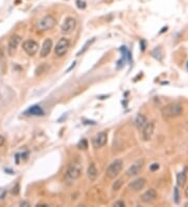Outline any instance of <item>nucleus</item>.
Returning <instances> with one entry per match:
<instances>
[{
    "instance_id": "12",
    "label": "nucleus",
    "mask_w": 188,
    "mask_h": 207,
    "mask_svg": "<svg viewBox=\"0 0 188 207\" xmlns=\"http://www.w3.org/2000/svg\"><path fill=\"white\" fill-rule=\"evenodd\" d=\"M157 198V192L154 188H149L145 192H143L141 196V201L144 203H151V202L155 201Z\"/></svg>"
},
{
    "instance_id": "23",
    "label": "nucleus",
    "mask_w": 188,
    "mask_h": 207,
    "mask_svg": "<svg viewBox=\"0 0 188 207\" xmlns=\"http://www.w3.org/2000/svg\"><path fill=\"white\" fill-rule=\"evenodd\" d=\"M19 184H16V185L15 186H14V187L12 188V194L13 195H18V194H19V192H20V190H19Z\"/></svg>"
},
{
    "instance_id": "3",
    "label": "nucleus",
    "mask_w": 188,
    "mask_h": 207,
    "mask_svg": "<svg viewBox=\"0 0 188 207\" xmlns=\"http://www.w3.org/2000/svg\"><path fill=\"white\" fill-rule=\"evenodd\" d=\"M56 24V20L53 15H46L43 17L42 19L39 20L37 24V27L40 31H49V29L53 28Z\"/></svg>"
},
{
    "instance_id": "13",
    "label": "nucleus",
    "mask_w": 188,
    "mask_h": 207,
    "mask_svg": "<svg viewBox=\"0 0 188 207\" xmlns=\"http://www.w3.org/2000/svg\"><path fill=\"white\" fill-rule=\"evenodd\" d=\"M51 48H53V40L51 39H46L43 42V45L41 47V50H40V56L42 58H45L47 57L51 51Z\"/></svg>"
},
{
    "instance_id": "18",
    "label": "nucleus",
    "mask_w": 188,
    "mask_h": 207,
    "mask_svg": "<svg viewBox=\"0 0 188 207\" xmlns=\"http://www.w3.org/2000/svg\"><path fill=\"white\" fill-rule=\"evenodd\" d=\"M187 181V175L185 172H181L178 174V176H177V183H178L179 186H181V187H183V186L185 185V183H186Z\"/></svg>"
},
{
    "instance_id": "15",
    "label": "nucleus",
    "mask_w": 188,
    "mask_h": 207,
    "mask_svg": "<svg viewBox=\"0 0 188 207\" xmlns=\"http://www.w3.org/2000/svg\"><path fill=\"white\" fill-rule=\"evenodd\" d=\"M136 128L138 130L140 129H143L144 126H145L146 124H148V119H146V117L144 116L143 114H138L137 117L135 118V121H134Z\"/></svg>"
},
{
    "instance_id": "9",
    "label": "nucleus",
    "mask_w": 188,
    "mask_h": 207,
    "mask_svg": "<svg viewBox=\"0 0 188 207\" xmlns=\"http://www.w3.org/2000/svg\"><path fill=\"white\" fill-rule=\"evenodd\" d=\"M107 139H108L107 132L101 131L93 137V139H92V144H93V147L95 149H99V147H103L104 145L107 143Z\"/></svg>"
},
{
    "instance_id": "2",
    "label": "nucleus",
    "mask_w": 188,
    "mask_h": 207,
    "mask_svg": "<svg viewBox=\"0 0 188 207\" xmlns=\"http://www.w3.org/2000/svg\"><path fill=\"white\" fill-rule=\"evenodd\" d=\"M122 167H123V161L121 159H115L108 167L107 170H106V176L110 179H114L121 172Z\"/></svg>"
},
{
    "instance_id": "4",
    "label": "nucleus",
    "mask_w": 188,
    "mask_h": 207,
    "mask_svg": "<svg viewBox=\"0 0 188 207\" xmlns=\"http://www.w3.org/2000/svg\"><path fill=\"white\" fill-rule=\"evenodd\" d=\"M81 167L80 163L73 162L68 167L66 170V178L68 180H76L81 177Z\"/></svg>"
},
{
    "instance_id": "8",
    "label": "nucleus",
    "mask_w": 188,
    "mask_h": 207,
    "mask_svg": "<svg viewBox=\"0 0 188 207\" xmlns=\"http://www.w3.org/2000/svg\"><path fill=\"white\" fill-rule=\"evenodd\" d=\"M75 27H76L75 19L72 18V17H67L66 19L64 20V22H63L61 29H62L63 34H65V35H69V34H71L72 31L75 29Z\"/></svg>"
},
{
    "instance_id": "1",
    "label": "nucleus",
    "mask_w": 188,
    "mask_h": 207,
    "mask_svg": "<svg viewBox=\"0 0 188 207\" xmlns=\"http://www.w3.org/2000/svg\"><path fill=\"white\" fill-rule=\"evenodd\" d=\"M183 113V106L179 103L168 104L162 109V115L165 118H174L180 116Z\"/></svg>"
},
{
    "instance_id": "28",
    "label": "nucleus",
    "mask_w": 188,
    "mask_h": 207,
    "mask_svg": "<svg viewBox=\"0 0 188 207\" xmlns=\"http://www.w3.org/2000/svg\"><path fill=\"white\" fill-rule=\"evenodd\" d=\"M185 196H186V198H188V186L186 189H185Z\"/></svg>"
},
{
    "instance_id": "19",
    "label": "nucleus",
    "mask_w": 188,
    "mask_h": 207,
    "mask_svg": "<svg viewBox=\"0 0 188 207\" xmlns=\"http://www.w3.org/2000/svg\"><path fill=\"white\" fill-rule=\"evenodd\" d=\"M93 42H94V39H92V40H90V41H87V42H86V44L84 45V47H83V48L81 49L80 51L78 52V54H76V56H81V54H83L84 52H85V51H86V50H87V49H88V47H89L90 45H91V44H92V43H93Z\"/></svg>"
},
{
    "instance_id": "16",
    "label": "nucleus",
    "mask_w": 188,
    "mask_h": 207,
    "mask_svg": "<svg viewBox=\"0 0 188 207\" xmlns=\"http://www.w3.org/2000/svg\"><path fill=\"white\" fill-rule=\"evenodd\" d=\"M97 175H98V172H97V168L95 167L94 163H91V164L89 165V167H88L87 170V176L88 178L90 179V181H95L97 178Z\"/></svg>"
},
{
    "instance_id": "7",
    "label": "nucleus",
    "mask_w": 188,
    "mask_h": 207,
    "mask_svg": "<svg viewBox=\"0 0 188 207\" xmlns=\"http://www.w3.org/2000/svg\"><path fill=\"white\" fill-rule=\"evenodd\" d=\"M22 47H23L24 51H25L29 57L35 56V54L37 53V51L39 50V44L33 40L24 41Z\"/></svg>"
},
{
    "instance_id": "6",
    "label": "nucleus",
    "mask_w": 188,
    "mask_h": 207,
    "mask_svg": "<svg viewBox=\"0 0 188 207\" xmlns=\"http://www.w3.org/2000/svg\"><path fill=\"white\" fill-rule=\"evenodd\" d=\"M20 42H21V37L15 35L12 36V37L8 39V53L10 57H14L16 54V51H17V48L19 46Z\"/></svg>"
},
{
    "instance_id": "22",
    "label": "nucleus",
    "mask_w": 188,
    "mask_h": 207,
    "mask_svg": "<svg viewBox=\"0 0 188 207\" xmlns=\"http://www.w3.org/2000/svg\"><path fill=\"white\" fill-rule=\"evenodd\" d=\"M76 5L78 8H86V2L83 0H76Z\"/></svg>"
},
{
    "instance_id": "25",
    "label": "nucleus",
    "mask_w": 188,
    "mask_h": 207,
    "mask_svg": "<svg viewBox=\"0 0 188 207\" xmlns=\"http://www.w3.org/2000/svg\"><path fill=\"white\" fill-rule=\"evenodd\" d=\"M126 204H124V202L122 201V200H120V201H117L114 203V206H117V207H120V206H124Z\"/></svg>"
},
{
    "instance_id": "29",
    "label": "nucleus",
    "mask_w": 188,
    "mask_h": 207,
    "mask_svg": "<svg viewBox=\"0 0 188 207\" xmlns=\"http://www.w3.org/2000/svg\"><path fill=\"white\" fill-rule=\"evenodd\" d=\"M185 207H188V203H186V204H185Z\"/></svg>"
},
{
    "instance_id": "11",
    "label": "nucleus",
    "mask_w": 188,
    "mask_h": 207,
    "mask_svg": "<svg viewBox=\"0 0 188 207\" xmlns=\"http://www.w3.org/2000/svg\"><path fill=\"white\" fill-rule=\"evenodd\" d=\"M142 130H143V131H142V138H143V140L148 141V140L151 139V136H153V134H154V131H155V124H154V122H148Z\"/></svg>"
},
{
    "instance_id": "10",
    "label": "nucleus",
    "mask_w": 188,
    "mask_h": 207,
    "mask_svg": "<svg viewBox=\"0 0 188 207\" xmlns=\"http://www.w3.org/2000/svg\"><path fill=\"white\" fill-rule=\"evenodd\" d=\"M143 164H144L143 159H138L137 161H135V162L128 168L126 175H128L129 177H134L136 175H138L140 173V170H141L142 167H143Z\"/></svg>"
},
{
    "instance_id": "5",
    "label": "nucleus",
    "mask_w": 188,
    "mask_h": 207,
    "mask_svg": "<svg viewBox=\"0 0 188 207\" xmlns=\"http://www.w3.org/2000/svg\"><path fill=\"white\" fill-rule=\"evenodd\" d=\"M70 47V41L67 38H61L54 47V53L56 57H63Z\"/></svg>"
},
{
    "instance_id": "24",
    "label": "nucleus",
    "mask_w": 188,
    "mask_h": 207,
    "mask_svg": "<svg viewBox=\"0 0 188 207\" xmlns=\"http://www.w3.org/2000/svg\"><path fill=\"white\" fill-rule=\"evenodd\" d=\"M149 168H151V172H155V170H157L158 168H159V164H158V163H153V164L149 167Z\"/></svg>"
},
{
    "instance_id": "27",
    "label": "nucleus",
    "mask_w": 188,
    "mask_h": 207,
    "mask_svg": "<svg viewBox=\"0 0 188 207\" xmlns=\"http://www.w3.org/2000/svg\"><path fill=\"white\" fill-rule=\"evenodd\" d=\"M20 206H29V203L26 201H22L21 203H20Z\"/></svg>"
},
{
    "instance_id": "26",
    "label": "nucleus",
    "mask_w": 188,
    "mask_h": 207,
    "mask_svg": "<svg viewBox=\"0 0 188 207\" xmlns=\"http://www.w3.org/2000/svg\"><path fill=\"white\" fill-rule=\"evenodd\" d=\"M4 142H5V139H4V137L2 135H0V147H2V145L4 144Z\"/></svg>"
},
{
    "instance_id": "14",
    "label": "nucleus",
    "mask_w": 188,
    "mask_h": 207,
    "mask_svg": "<svg viewBox=\"0 0 188 207\" xmlns=\"http://www.w3.org/2000/svg\"><path fill=\"white\" fill-rule=\"evenodd\" d=\"M144 185H145V179H144V178H138V179H136V180L131 182V183L129 184V187H130L132 190L137 192V190L142 189V188L144 187Z\"/></svg>"
},
{
    "instance_id": "20",
    "label": "nucleus",
    "mask_w": 188,
    "mask_h": 207,
    "mask_svg": "<svg viewBox=\"0 0 188 207\" xmlns=\"http://www.w3.org/2000/svg\"><path fill=\"white\" fill-rule=\"evenodd\" d=\"M122 184H123V180L122 179H118V180H116L113 183L112 185V189L113 190H118L120 189V187L122 186Z\"/></svg>"
},
{
    "instance_id": "17",
    "label": "nucleus",
    "mask_w": 188,
    "mask_h": 207,
    "mask_svg": "<svg viewBox=\"0 0 188 207\" xmlns=\"http://www.w3.org/2000/svg\"><path fill=\"white\" fill-rule=\"evenodd\" d=\"M26 113L28 115H33V116H40V115H43V110L42 108H41L40 106H38V105H35V106L30 107V108L28 109V110L26 111Z\"/></svg>"
},
{
    "instance_id": "21",
    "label": "nucleus",
    "mask_w": 188,
    "mask_h": 207,
    "mask_svg": "<svg viewBox=\"0 0 188 207\" xmlns=\"http://www.w3.org/2000/svg\"><path fill=\"white\" fill-rule=\"evenodd\" d=\"M174 200H175L176 204L180 203V194H179V188L178 187H175V189H174Z\"/></svg>"
}]
</instances>
